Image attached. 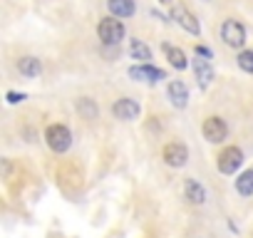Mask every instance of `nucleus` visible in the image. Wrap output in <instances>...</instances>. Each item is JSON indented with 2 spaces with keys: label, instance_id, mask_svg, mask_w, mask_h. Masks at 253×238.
I'll list each match as a JSON object with an SVG mask.
<instances>
[{
  "label": "nucleus",
  "instance_id": "obj_1",
  "mask_svg": "<svg viewBox=\"0 0 253 238\" xmlns=\"http://www.w3.org/2000/svg\"><path fill=\"white\" fill-rule=\"evenodd\" d=\"M124 33L126 30H124V23L119 18H104L97 25V35L104 45H119L124 40Z\"/></svg>",
  "mask_w": 253,
  "mask_h": 238
},
{
  "label": "nucleus",
  "instance_id": "obj_2",
  "mask_svg": "<svg viewBox=\"0 0 253 238\" xmlns=\"http://www.w3.org/2000/svg\"><path fill=\"white\" fill-rule=\"evenodd\" d=\"M45 142H47V147L55 154H65L70 149V144H72V134H70V129L65 124H50L47 132H45Z\"/></svg>",
  "mask_w": 253,
  "mask_h": 238
},
{
  "label": "nucleus",
  "instance_id": "obj_3",
  "mask_svg": "<svg viewBox=\"0 0 253 238\" xmlns=\"http://www.w3.org/2000/svg\"><path fill=\"white\" fill-rule=\"evenodd\" d=\"M201 132H204V139L211 142V144H221L228 137V127H226V122L221 117H206Z\"/></svg>",
  "mask_w": 253,
  "mask_h": 238
},
{
  "label": "nucleus",
  "instance_id": "obj_4",
  "mask_svg": "<svg viewBox=\"0 0 253 238\" xmlns=\"http://www.w3.org/2000/svg\"><path fill=\"white\" fill-rule=\"evenodd\" d=\"M169 18L174 20V23H179L186 33H191V35H199L201 33V25H199V20L194 18V13L186 8V5H171V13H169Z\"/></svg>",
  "mask_w": 253,
  "mask_h": 238
},
{
  "label": "nucleus",
  "instance_id": "obj_5",
  "mask_svg": "<svg viewBox=\"0 0 253 238\" xmlns=\"http://www.w3.org/2000/svg\"><path fill=\"white\" fill-rule=\"evenodd\" d=\"M221 40L228 47H243L246 45V28L238 20H226L221 25Z\"/></svg>",
  "mask_w": 253,
  "mask_h": 238
},
{
  "label": "nucleus",
  "instance_id": "obj_6",
  "mask_svg": "<svg viewBox=\"0 0 253 238\" xmlns=\"http://www.w3.org/2000/svg\"><path fill=\"white\" fill-rule=\"evenodd\" d=\"M241 161H243L241 149H238V147H228V149H223V152L218 154L216 166H218V171H221V174H236V171H238V166H241Z\"/></svg>",
  "mask_w": 253,
  "mask_h": 238
},
{
  "label": "nucleus",
  "instance_id": "obj_7",
  "mask_svg": "<svg viewBox=\"0 0 253 238\" xmlns=\"http://www.w3.org/2000/svg\"><path fill=\"white\" fill-rule=\"evenodd\" d=\"M112 112H114V117H117V119L132 122V119H137V117H139L142 107H139V102H134V99H129V97H122V99H117V102L112 104Z\"/></svg>",
  "mask_w": 253,
  "mask_h": 238
},
{
  "label": "nucleus",
  "instance_id": "obj_8",
  "mask_svg": "<svg viewBox=\"0 0 253 238\" xmlns=\"http://www.w3.org/2000/svg\"><path fill=\"white\" fill-rule=\"evenodd\" d=\"M162 157H164V161L169 164V166H184L186 161H189V149L184 147V144H179V142H171V144H167L164 147V152H162Z\"/></svg>",
  "mask_w": 253,
  "mask_h": 238
},
{
  "label": "nucleus",
  "instance_id": "obj_9",
  "mask_svg": "<svg viewBox=\"0 0 253 238\" xmlns=\"http://www.w3.org/2000/svg\"><path fill=\"white\" fill-rule=\"evenodd\" d=\"M129 77L137 79V82H149V84H154V82L164 79V70H157V67H152V65H134V67H129Z\"/></svg>",
  "mask_w": 253,
  "mask_h": 238
},
{
  "label": "nucleus",
  "instance_id": "obj_10",
  "mask_svg": "<svg viewBox=\"0 0 253 238\" xmlns=\"http://www.w3.org/2000/svg\"><path fill=\"white\" fill-rule=\"evenodd\" d=\"M107 8L112 13V18H132L137 5H134V0H107Z\"/></svg>",
  "mask_w": 253,
  "mask_h": 238
},
{
  "label": "nucleus",
  "instance_id": "obj_11",
  "mask_svg": "<svg viewBox=\"0 0 253 238\" xmlns=\"http://www.w3.org/2000/svg\"><path fill=\"white\" fill-rule=\"evenodd\" d=\"M191 67H194V75H196V82L206 89L209 84H211V79H213V67H211V62L209 60H194L191 62Z\"/></svg>",
  "mask_w": 253,
  "mask_h": 238
},
{
  "label": "nucleus",
  "instance_id": "obj_12",
  "mask_svg": "<svg viewBox=\"0 0 253 238\" xmlns=\"http://www.w3.org/2000/svg\"><path fill=\"white\" fill-rule=\"evenodd\" d=\"M169 99H171L174 107L184 109V107L189 104V89H186V84L179 82V79H174V82L169 84Z\"/></svg>",
  "mask_w": 253,
  "mask_h": 238
},
{
  "label": "nucleus",
  "instance_id": "obj_13",
  "mask_svg": "<svg viewBox=\"0 0 253 238\" xmlns=\"http://www.w3.org/2000/svg\"><path fill=\"white\" fill-rule=\"evenodd\" d=\"M184 194H186V198H189L191 203H204V201H206V189H204L199 181H194V179H186Z\"/></svg>",
  "mask_w": 253,
  "mask_h": 238
},
{
  "label": "nucleus",
  "instance_id": "obj_14",
  "mask_svg": "<svg viewBox=\"0 0 253 238\" xmlns=\"http://www.w3.org/2000/svg\"><path fill=\"white\" fill-rule=\"evenodd\" d=\"M18 70H20V75H25V77H38L40 72H42V62L38 60V57H20V62H18Z\"/></svg>",
  "mask_w": 253,
  "mask_h": 238
},
{
  "label": "nucleus",
  "instance_id": "obj_15",
  "mask_svg": "<svg viewBox=\"0 0 253 238\" xmlns=\"http://www.w3.org/2000/svg\"><path fill=\"white\" fill-rule=\"evenodd\" d=\"M164 52H167V60H169L171 67H176V70H186V67H189V60H186V55H184L179 47L164 45Z\"/></svg>",
  "mask_w": 253,
  "mask_h": 238
},
{
  "label": "nucleus",
  "instance_id": "obj_16",
  "mask_svg": "<svg viewBox=\"0 0 253 238\" xmlns=\"http://www.w3.org/2000/svg\"><path fill=\"white\" fill-rule=\"evenodd\" d=\"M129 55H132L134 60H142V65H147V62L152 60V50H149L142 40H132V45H129Z\"/></svg>",
  "mask_w": 253,
  "mask_h": 238
},
{
  "label": "nucleus",
  "instance_id": "obj_17",
  "mask_svg": "<svg viewBox=\"0 0 253 238\" xmlns=\"http://www.w3.org/2000/svg\"><path fill=\"white\" fill-rule=\"evenodd\" d=\"M236 191H238L241 196H251V194H253V169L243 171V174L236 179Z\"/></svg>",
  "mask_w": 253,
  "mask_h": 238
},
{
  "label": "nucleus",
  "instance_id": "obj_18",
  "mask_svg": "<svg viewBox=\"0 0 253 238\" xmlns=\"http://www.w3.org/2000/svg\"><path fill=\"white\" fill-rule=\"evenodd\" d=\"M238 67H241L243 72H251V75H253V50L238 52Z\"/></svg>",
  "mask_w": 253,
  "mask_h": 238
},
{
  "label": "nucleus",
  "instance_id": "obj_19",
  "mask_svg": "<svg viewBox=\"0 0 253 238\" xmlns=\"http://www.w3.org/2000/svg\"><path fill=\"white\" fill-rule=\"evenodd\" d=\"M77 109H80V112H82L87 119H92V117L97 114V107H94V102H92V99H80Z\"/></svg>",
  "mask_w": 253,
  "mask_h": 238
},
{
  "label": "nucleus",
  "instance_id": "obj_20",
  "mask_svg": "<svg viewBox=\"0 0 253 238\" xmlns=\"http://www.w3.org/2000/svg\"><path fill=\"white\" fill-rule=\"evenodd\" d=\"M23 99H25L23 92H8V102H10V104H18V102H23Z\"/></svg>",
  "mask_w": 253,
  "mask_h": 238
},
{
  "label": "nucleus",
  "instance_id": "obj_21",
  "mask_svg": "<svg viewBox=\"0 0 253 238\" xmlns=\"http://www.w3.org/2000/svg\"><path fill=\"white\" fill-rule=\"evenodd\" d=\"M196 55H201L204 60H211V50H206V47H201V45H196Z\"/></svg>",
  "mask_w": 253,
  "mask_h": 238
},
{
  "label": "nucleus",
  "instance_id": "obj_22",
  "mask_svg": "<svg viewBox=\"0 0 253 238\" xmlns=\"http://www.w3.org/2000/svg\"><path fill=\"white\" fill-rule=\"evenodd\" d=\"M159 3H162V5H171V3H174V0H159Z\"/></svg>",
  "mask_w": 253,
  "mask_h": 238
}]
</instances>
